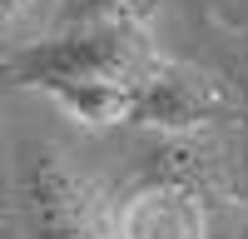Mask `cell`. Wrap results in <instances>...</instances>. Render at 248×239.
<instances>
[{
	"label": "cell",
	"mask_w": 248,
	"mask_h": 239,
	"mask_svg": "<svg viewBox=\"0 0 248 239\" xmlns=\"http://www.w3.org/2000/svg\"><path fill=\"white\" fill-rule=\"evenodd\" d=\"M203 234H209L203 205L179 185L139 189L119 209V224H114V239H203Z\"/></svg>",
	"instance_id": "3"
},
{
	"label": "cell",
	"mask_w": 248,
	"mask_h": 239,
	"mask_svg": "<svg viewBox=\"0 0 248 239\" xmlns=\"http://www.w3.org/2000/svg\"><path fill=\"white\" fill-rule=\"evenodd\" d=\"M40 10V0H0V30H15Z\"/></svg>",
	"instance_id": "7"
},
{
	"label": "cell",
	"mask_w": 248,
	"mask_h": 239,
	"mask_svg": "<svg viewBox=\"0 0 248 239\" xmlns=\"http://www.w3.org/2000/svg\"><path fill=\"white\" fill-rule=\"evenodd\" d=\"M149 10L154 0H75L65 20L75 30H134Z\"/></svg>",
	"instance_id": "6"
},
{
	"label": "cell",
	"mask_w": 248,
	"mask_h": 239,
	"mask_svg": "<svg viewBox=\"0 0 248 239\" xmlns=\"http://www.w3.org/2000/svg\"><path fill=\"white\" fill-rule=\"evenodd\" d=\"M139 80H144V75H139ZM139 80H70V85H50L45 95H50L65 115H75L79 125L105 130V125H119V120H134Z\"/></svg>",
	"instance_id": "4"
},
{
	"label": "cell",
	"mask_w": 248,
	"mask_h": 239,
	"mask_svg": "<svg viewBox=\"0 0 248 239\" xmlns=\"http://www.w3.org/2000/svg\"><path fill=\"white\" fill-rule=\"evenodd\" d=\"M25 219L30 239H99L85 179L55 150H35L25 159Z\"/></svg>",
	"instance_id": "2"
},
{
	"label": "cell",
	"mask_w": 248,
	"mask_h": 239,
	"mask_svg": "<svg viewBox=\"0 0 248 239\" xmlns=\"http://www.w3.org/2000/svg\"><path fill=\"white\" fill-rule=\"evenodd\" d=\"M134 120L139 125H194L199 120V95L179 75H144L139 100H134Z\"/></svg>",
	"instance_id": "5"
},
{
	"label": "cell",
	"mask_w": 248,
	"mask_h": 239,
	"mask_svg": "<svg viewBox=\"0 0 248 239\" xmlns=\"http://www.w3.org/2000/svg\"><path fill=\"white\" fill-rule=\"evenodd\" d=\"M10 85L25 90H50L70 80H139V45L129 30H70L55 40L20 50L10 65Z\"/></svg>",
	"instance_id": "1"
},
{
	"label": "cell",
	"mask_w": 248,
	"mask_h": 239,
	"mask_svg": "<svg viewBox=\"0 0 248 239\" xmlns=\"http://www.w3.org/2000/svg\"><path fill=\"white\" fill-rule=\"evenodd\" d=\"M238 239H248V224H243V229H238Z\"/></svg>",
	"instance_id": "8"
}]
</instances>
